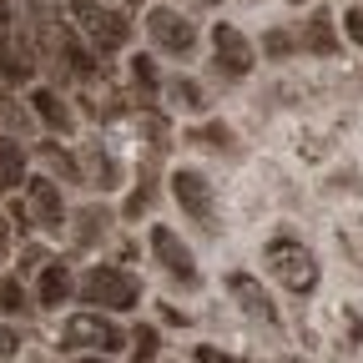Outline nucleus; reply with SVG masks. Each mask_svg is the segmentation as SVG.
<instances>
[{"label":"nucleus","mask_w":363,"mask_h":363,"mask_svg":"<svg viewBox=\"0 0 363 363\" xmlns=\"http://www.w3.org/2000/svg\"><path fill=\"white\" fill-rule=\"evenodd\" d=\"M267 267L283 278V288H288V293H313V288H318V257H313L303 242L278 238V242L267 247Z\"/></svg>","instance_id":"1"},{"label":"nucleus","mask_w":363,"mask_h":363,"mask_svg":"<svg viewBox=\"0 0 363 363\" xmlns=\"http://www.w3.org/2000/svg\"><path fill=\"white\" fill-rule=\"evenodd\" d=\"M71 21L81 26V35H86L91 45H101V51H121V45L131 40V26H126L116 11L96 6V0H76V6H71Z\"/></svg>","instance_id":"2"},{"label":"nucleus","mask_w":363,"mask_h":363,"mask_svg":"<svg viewBox=\"0 0 363 363\" xmlns=\"http://www.w3.org/2000/svg\"><path fill=\"white\" fill-rule=\"evenodd\" d=\"M81 293H86V303H101V308H136V298H142V288H136V278L131 272H121V267H91L86 272V283H81Z\"/></svg>","instance_id":"3"},{"label":"nucleus","mask_w":363,"mask_h":363,"mask_svg":"<svg viewBox=\"0 0 363 363\" xmlns=\"http://www.w3.org/2000/svg\"><path fill=\"white\" fill-rule=\"evenodd\" d=\"M61 348H96V353H116L121 348V328L101 313H71L61 328Z\"/></svg>","instance_id":"4"},{"label":"nucleus","mask_w":363,"mask_h":363,"mask_svg":"<svg viewBox=\"0 0 363 363\" xmlns=\"http://www.w3.org/2000/svg\"><path fill=\"white\" fill-rule=\"evenodd\" d=\"M172 197H177V207L187 212L192 222L212 227V182H207L202 172H192V167H182V172L172 177Z\"/></svg>","instance_id":"5"},{"label":"nucleus","mask_w":363,"mask_h":363,"mask_svg":"<svg viewBox=\"0 0 363 363\" xmlns=\"http://www.w3.org/2000/svg\"><path fill=\"white\" fill-rule=\"evenodd\" d=\"M147 30H152V40L162 45V51H172V56H187L192 45H197V30L182 21L177 11H167V6H157V11L147 16Z\"/></svg>","instance_id":"6"},{"label":"nucleus","mask_w":363,"mask_h":363,"mask_svg":"<svg viewBox=\"0 0 363 363\" xmlns=\"http://www.w3.org/2000/svg\"><path fill=\"white\" fill-rule=\"evenodd\" d=\"M212 45H217V66L227 71V76H247L252 71V45H247V35L238 30V26H227V21H217V30H212Z\"/></svg>","instance_id":"7"},{"label":"nucleus","mask_w":363,"mask_h":363,"mask_svg":"<svg viewBox=\"0 0 363 363\" xmlns=\"http://www.w3.org/2000/svg\"><path fill=\"white\" fill-rule=\"evenodd\" d=\"M152 252H157V262L172 272V278H182V283H197V262H192V252H187V242H182L172 227H152Z\"/></svg>","instance_id":"8"},{"label":"nucleus","mask_w":363,"mask_h":363,"mask_svg":"<svg viewBox=\"0 0 363 363\" xmlns=\"http://www.w3.org/2000/svg\"><path fill=\"white\" fill-rule=\"evenodd\" d=\"M26 207H30L35 227H45V233H61L66 212H61V192H56L51 177H30V182H26Z\"/></svg>","instance_id":"9"},{"label":"nucleus","mask_w":363,"mask_h":363,"mask_svg":"<svg viewBox=\"0 0 363 363\" xmlns=\"http://www.w3.org/2000/svg\"><path fill=\"white\" fill-rule=\"evenodd\" d=\"M227 293H233L252 318H262V323H278V308H272V298L262 293V283L252 278V272H233V278H227Z\"/></svg>","instance_id":"10"},{"label":"nucleus","mask_w":363,"mask_h":363,"mask_svg":"<svg viewBox=\"0 0 363 363\" xmlns=\"http://www.w3.org/2000/svg\"><path fill=\"white\" fill-rule=\"evenodd\" d=\"M303 45H308L313 56H333V51H338V35H333V16H328V11H318V16L308 21Z\"/></svg>","instance_id":"11"},{"label":"nucleus","mask_w":363,"mask_h":363,"mask_svg":"<svg viewBox=\"0 0 363 363\" xmlns=\"http://www.w3.org/2000/svg\"><path fill=\"white\" fill-rule=\"evenodd\" d=\"M66 293H71V272H66V262H51V267L40 272V303L45 308H61Z\"/></svg>","instance_id":"12"},{"label":"nucleus","mask_w":363,"mask_h":363,"mask_svg":"<svg viewBox=\"0 0 363 363\" xmlns=\"http://www.w3.org/2000/svg\"><path fill=\"white\" fill-rule=\"evenodd\" d=\"M26 182V162H21V147L16 142H0V192H16Z\"/></svg>","instance_id":"13"},{"label":"nucleus","mask_w":363,"mask_h":363,"mask_svg":"<svg viewBox=\"0 0 363 363\" xmlns=\"http://www.w3.org/2000/svg\"><path fill=\"white\" fill-rule=\"evenodd\" d=\"M30 101H35V116H40L45 126H51V131H71V111H66V106L51 96V91H35Z\"/></svg>","instance_id":"14"},{"label":"nucleus","mask_w":363,"mask_h":363,"mask_svg":"<svg viewBox=\"0 0 363 363\" xmlns=\"http://www.w3.org/2000/svg\"><path fill=\"white\" fill-rule=\"evenodd\" d=\"M172 101L182 106V111H202L207 101H202V86L197 81H172Z\"/></svg>","instance_id":"15"},{"label":"nucleus","mask_w":363,"mask_h":363,"mask_svg":"<svg viewBox=\"0 0 363 363\" xmlns=\"http://www.w3.org/2000/svg\"><path fill=\"white\" fill-rule=\"evenodd\" d=\"M131 348H136V363H152L157 358V328H136L131 333Z\"/></svg>","instance_id":"16"},{"label":"nucleus","mask_w":363,"mask_h":363,"mask_svg":"<svg viewBox=\"0 0 363 363\" xmlns=\"http://www.w3.org/2000/svg\"><path fill=\"white\" fill-rule=\"evenodd\" d=\"M21 308H26V293H21L16 278H6L0 283V313H21Z\"/></svg>","instance_id":"17"},{"label":"nucleus","mask_w":363,"mask_h":363,"mask_svg":"<svg viewBox=\"0 0 363 363\" xmlns=\"http://www.w3.org/2000/svg\"><path fill=\"white\" fill-rule=\"evenodd\" d=\"M192 142H202V147H233V131H227L222 121H212V126H202Z\"/></svg>","instance_id":"18"},{"label":"nucleus","mask_w":363,"mask_h":363,"mask_svg":"<svg viewBox=\"0 0 363 363\" xmlns=\"http://www.w3.org/2000/svg\"><path fill=\"white\" fill-rule=\"evenodd\" d=\"M96 227L106 233V212H96V207H91V212H81V242H91V238H96Z\"/></svg>","instance_id":"19"},{"label":"nucleus","mask_w":363,"mask_h":363,"mask_svg":"<svg viewBox=\"0 0 363 363\" xmlns=\"http://www.w3.org/2000/svg\"><path fill=\"white\" fill-rule=\"evenodd\" d=\"M0 71H6V76H21V81L30 76V66H26V61H16L11 45H0Z\"/></svg>","instance_id":"20"},{"label":"nucleus","mask_w":363,"mask_h":363,"mask_svg":"<svg viewBox=\"0 0 363 363\" xmlns=\"http://www.w3.org/2000/svg\"><path fill=\"white\" fill-rule=\"evenodd\" d=\"M131 76H136V81H142L147 91L157 86V71H152V61H142V56H136V61H131Z\"/></svg>","instance_id":"21"},{"label":"nucleus","mask_w":363,"mask_h":363,"mask_svg":"<svg viewBox=\"0 0 363 363\" xmlns=\"http://www.w3.org/2000/svg\"><path fill=\"white\" fill-rule=\"evenodd\" d=\"M343 30H348V35L363 45V11H348V16H343Z\"/></svg>","instance_id":"22"},{"label":"nucleus","mask_w":363,"mask_h":363,"mask_svg":"<svg viewBox=\"0 0 363 363\" xmlns=\"http://www.w3.org/2000/svg\"><path fill=\"white\" fill-rule=\"evenodd\" d=\"M262 45H267V56H288V51H293V40H288V35H267Z\"/></svg>","instance_id":"23"},{"label":"nucleus","mask_w":363,"mask_h":363,"mask_svg":"<svg viewBox=\"0 0 363 363\" xmlns=\"http://www.w3.org/2000/svg\"><path fill=\"white\" fill-rule=\"evenodd\" d=\"M197 363H242L233 353H217V348H197Z\"/></svg>","instance_id":"24"},{"label":"nucleus","mask_w":363,"mask_h":363,"mask_svg":"<svg viewBox=\"0 0 363 363\" xmlns=\"http://www.w3.org/2000/svg\"><path fill=\"white\" fill-rule=\"evenodd\" d=\"M16 343H21V338H16L11 328H0V358H11V353H16Z\"/></svg>","instance_id":"25"},{"label":"nucleus","mask_w":363,"mask_h":363,"mask_svg":"<svg viewBox=\"0 0 363 363\" xmlns=\"http://www.w3.org/2000/svg\"><path fill=\"white\" fill-rule=\"evenodd\" d=\"M6 21H11V11H6V6H0V26H6Z\"/></svg>","instance_id":"26"},{"label":"nucleus","mask_w":363,"mask_h":363,"mask_svg":"<svg viewBox=\"0 0 363 363\" xmlns=\"http://www.w3.org/2000/svg\"><path fill=\"white\" fill-rule=\"evenodd\" d=\"M293 6H303V0H293Z\"/></svg>","instance_id":"27"},{"label":"nucleus","mask_w":363,"mask_h":363,"mask_svg":"<svg viewBox=\"0 0 363 363\" xmlns=\"http://www.w3.org/2000/svg\"><path fill=\"white\" fill-rule=\"evenodd\" d=\"M96 363H101V358H96Z\"/></svg>","instance_id":"28"}]
</instances>
